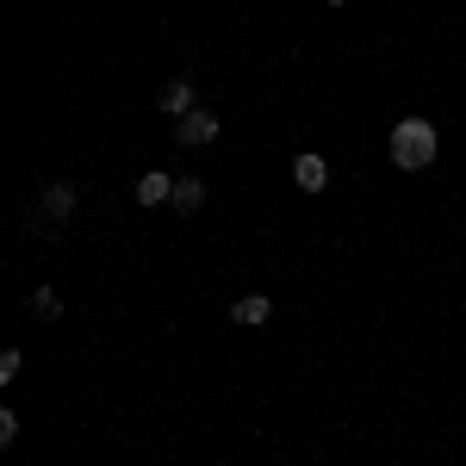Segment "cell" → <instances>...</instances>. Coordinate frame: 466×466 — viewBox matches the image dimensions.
<instances>
[{
    "instance_id": "6da1fadb",
    "label": "cell",
    "mask_w": 466,
    "mask_h": 466,
    "mask_svg": "<svg viewBox=\"0 0 466 466\" xmlns=\"http://www.w3.org/2000/svg\"><path fill=\"white\" fill-rule=\"evenodd\" d=\"M435 144H441V137H435V125H430V118H398V125H392V137H386L392 162H398V168H410V175L435 162Z\"/></svg>"
},
{
    "instance_id": "7a4b0ae2",
    "label": "cell",
    "mask_w": 466,
    "mask_h": 466,
    "mask_svg": "<svg viewBox=\"0 0 466 466\" xmlns=\"http://www.w3.org/2000/svg\"><path fill=\"white\" fill-rule=\"evenodd\" d=\"M75 218V180H50L32 206V230H63Z\"/></svg>"
},
{
    "instance_id": "3957f363",
    "label": "cell",
    "mask_w": 466,
    "mask_h": 466,
    "mask_svg": "<svg viewBox=\"0 0 466 466\" xmlns=\"http://www.w3.org/2000/svg\"><path fill=\"white\" fill-rule=\"evenodd\" d=\"M180 144H187V149H206V144H218V112L193 106L187 118H180Z\"/></svg>"
},
{
    "instance_id": "277c9868",
    "label": "cell",
    "mask_w": 466,
    "mask_h": 466,
    "mask_svg": "<svg viewBox=\"0 0 466 466\" xmlns=\"http://www.w3.org/2000/svg\"><path fill=\"white\" fill-rule=\"evenodd\" d=\"M292 187H299V193H323V187H329V162L305 149V156L292 162Z\"/></svg>"
},
{
    "instance_id": "5b68a950",
    "label": "cell",
    "mask_w": 466,
    "mask_h": 466,
    "mask_svg": "<svg viewBox=\"0 0 466 466\" xmlns=\"http://www.w3.org/2000/svg\"><path fill=\"white\" fill-rule=\"evenodd\" d=\"M137 206H175V175H162V168L137 175Z\"/></svg>"
},
{
    "instance_id": "8992f818",
    "label": "cell",
    "mask_w": 466,
    "mask_h": 466,
    "mask_svg": "<svg viewBox=\"0 0 466 466\" xmlns=\"http://www.w3.org/2000/svg\"><path fill=\"white\" fill-rule=\"evenodd\" d=\"M156 106L168 112V118H187V112L199 106V100H193V81H187V75H175V81H168V87L156 94Z\"/></svg>"
},
{
    "instance_id": "52a82bcc",
    "label": "cell",
    "mask_w": 466,
    "mask_h": 466,
    "mask_svg": "<svg viewBox=\"0 0 466 466\" xmlns=\"http://www.w3.org/2000/svg\"><path fill=\"white\" fill-rule=\"evenodd\" d=\"M230 318L255 329V323H268V318H274V299H268V292H243V299L230 305Z\"/></svg>"
},
{
    "instance_id": "ba28073f",
    "label": "cell",
    "mask_w": 466,
    "mask_h": 466,
    "mask_svg": "<svg viewBox=\"0 0 466 466\" xmlns=\"http://www.w3.org/2000/svg\"><path fill=\"white\" fill-rule=\"evenodd\" d=\"M206 206V180L199 175H180L175 180V212H199Z\"/></svg>"
},
{
    "instance_id": "9c48e42d",
    "label": "cell",
    "mask_w": 466,
    "mask_h": 466,
    "mask_svg": "<svg viewBox=\"0 0 466 466\" xmlns=\"http://www.w3.org/2000/svg\"><path fill=\"white\" fill-rule=\"evenodd\" d=\"M25 311H32V318H63V292L56 287H32L25 292Z\"/></svg>"
},
{
    "instance_id": "30bf717a",
    "label": "cell",
    "mask_w": 466,
    "mask_h": 466,
    "mask_svg": "<svg viewBox=\"0 0 466 466\" xmlns=\"http://www.w3.org/2000/svg\"><path fill=\"white\" fill-rule=\"evenodd\" d=\"M19 367H25V355H19V349H6V355H0V380H19Z\"/></svg>"
},
{
    "instance_id": "8fae6325",
    "label": "cell",
    "mask_w": 466,
    "mask_h": 466,
    "mask_svg": "<svg viewBox=\"0 0 466 466\" xmlns=\"http://www.w3.org/2000/svg\"><path fill=\"white\" fill-rule=\"evenodd\" d=\"M0 441H19V410H0Z\"/></svg>"
},
{
    "instance_id": "7c38bea8",
    "label": "cell",
    "mask_w": 466,
    "mask_h": 466,
    "mask_svg": "<svg viewBox=\"0 0 466 466\" xmlns=\"http://www.w3.org/2000/svg\"><path fill=\"white\" fill-rule=\"evenodd\" d=\"M329 6H349V0H329Z\"/></svg>"
}]
</instances>
